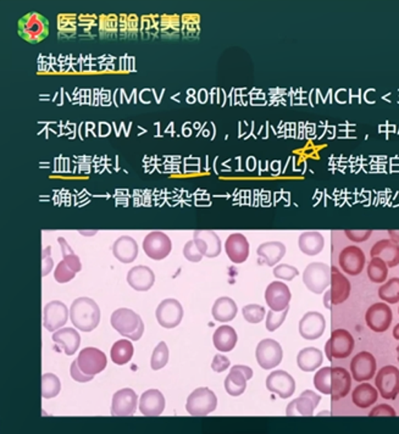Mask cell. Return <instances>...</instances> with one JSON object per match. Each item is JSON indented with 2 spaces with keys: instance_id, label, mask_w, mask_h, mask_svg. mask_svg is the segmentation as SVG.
<instances>
[{
  "instance_id": "obj_1",
  "label": "cell",
  "mask_w": 399,
  "mask_h": 434,
  "mask_svg": "<svg viewBox=\"0 0 399 434\" xmlns=\"http://www.w3.org/2000/svg\"><path fill=\"white\" fill-rule=\"evenodd\" d=\"M70 320L76 329L92 332L101 322V309L91 298H79L71 304Z\"/></svg>"
},
{
  "instance_id": "obj_2",
  "label": "cell",
  "mask_w": 399,
  "mask_h": 434,
  "mask_svg": "<svg viewBox=\"0 0 399 434\" xmlns=\"http://www.w3.org/2000/svg\"><path fill=\"white\" fill-rule=\"evenodd\" d=\"M112 329L130 340H139L144 333V323L139 313L131 309H117L110 318Z\"/></svg>"
},
{
  "instance_id": "obj_3",
  "label": "cell",
  "mask_w": 399,
  "mask_h": 434,
  "mask_svg": "<svg viewBox=\"0 0 399 434\" xmlns=\"http://www.w3.org/2000/svg\"><path fill=\"white\" fill-rule=\"evenodd\" d=\"M17 31L22 39L31 44L42 42L49 34V22L38 12H30L17 22Z\"/></svg>"
},
{
  "instance_id": "obj_4",
  "label": "cell",
  "mask_w": 399,
  "mask_h": 434,
  "mask_svg": "<svg viewBox=\"0 0 399 434\" xmlns=\"http://www.w3.org/2000/svg\"><path fill=\"white\" fill-rule=\"evenodd\" d=\"M216 406H218V397L213 391H210L205 386L197 388L190 394V397H187V413L194 417L208 416L209 413H214L216 410Z\"/></svg>"
},
{
  "instance_id": "obj_5",
  "label": "cell",
  "mask_w": 399,
  "mask_h": 434,
  "mask_svg": "<svg viewBox=\"0 0 399 434\" xmlns=\"http://www.w3.org/2000/svg\"><path fill=\"white\" fill-rule=\"evenodd\" d=\"M330 267L324 262H311L304 270V286L315 294L324 293L325 289L330 286Z\"/></svg>"
},
{
  "instance_id": "obj_6",
  "label": "cell",
  "mask_w": 399,
  "mask_h": 434,
  "mask_svg": "<svg viewBox=\"0 0 399 434\" xmlns=\"http://www.w3.org/2000/svg\"><path fill=\"white\" fill-rule=\"evenodd\" d=\"M375 384L380 395L386 400H394L399 394V370L396 366H385L378 371Z\"/></svg>"
},
{
  "instance_id": "obj_7",
  "label": "cell",
  "mask_w": 399,
  "mask_h": 434,
  "mask_svg": "<svg viewBox=\"0 0 399 434\" xmlns=\"http://www.w3.org/2000/svg\"><path fill=\"white\" fill-rule=\"evenodd\" d=\"M256 358L261 369L272 370L283 361V347L274 339H264L256 347Z\"/></svg>"
},
{
  "instance_id": "obj_8",
  "label": "cell",
  "mask_w": 399,
  "mask_h": 434,
  "mask_svg": "<svg viewBox=\"0 0 399 434\" xmlns=\"http://www.w3.org/2000/svg\"><path fill=\"white\" fill-rule=\"evenodd\" d=\"M77 364L81 370L88 376H96L107 369V355L101 350L90 347L80 351L77 356Z\"/></svg>"
},
{
  "instance_id": "obj_9",
  "label": "cell",
  "mask_w": 399,
  "mask_h": 434,
  "mask_svg": "<svg viewBox=\"0 0 399 434\" xmlns=\"http://www.w3.org/2000/svg\"><path fill=\"white\" fill-rule=\"evenodd\" d=\"M393 320V313L386 302H376L367 309L365 322L367 327L376 332L383 333L389 329Z\"/></svg>"
},
{
  "instance_id": "obj_10",
  "label": "cell",
  "mask_w": 399,
  "mask_h": 434,
  "mask_svg": "<svg viewBox=\"0 0 399 434\" xmlns=\"http://www.w3.org/2000/svg\"><path fill=\"white\" fill-rule=\"evenodd\" d=\"M156 320L161 327L171 329L177 327L183 318V307L176 299H165L160 302L155 313Z\"/></svg>"
},
{
  "instance_id": "obj_11",
  "label": "cell",
  "mask_w": 399,
  "mask_h": 434,
  "mask_svg": "<svg viewBox=\"0 0 399 434\" xmlns=\"http://www.w3.org/2000/svg\"><path fill=\"white\" fill-rule=\"evenodd\" d=\"M70 318V310L64 302H49L43 310V326L49 332L63 329Z\"/></svg>"
},
{
  "instance_id": "obj_12",
  "label": "cell",
  "mask_w": 399,
  "mask_h": 434,
  "mask_svg": "<svg viewBox=\"0 0 399 434\" xmlns=\"http://www.w3.org/2000/svg\"><path fill=\"white\" fill-rule=\"evenodd\" d=\"M143 249L144 253L147 254V256H150V259L159 261L169 256L172 249V243L167 234L155 231V232H150L144 238Z\"/></svg>"
},
{
  "instance_id": "obj_13",
  "label": "cell",
  "mask_w": 399,
  "mask_h": 434,
  "mask_svg": "<svg viewBox=\"0 0 399 434\" xmlns=\"http://www.w3.org/2000/svg\"><path fill=\"white\" fill-rule=\"evenodd\" d=\"M376 359L369 351H360L351 361V373L356 381H370L376 375Z\"/></svg>"
},
{
  "instance_id": "obj_14",
  "label": "cell",
  "mask_w": 399,
  "mask_h": 434,
  "mask_svg": "<svg viewBox=\"0 0 399 434\" xmlns=\"http://www.w3.org/2000/svg\"><path fill=\"white\" fill-rule=\"evenodd\" d=\"M266 388L281 399H287L296 392V381L286 371L276 370L266 378Z\"/></svg>"
},
{
  "instance_id": "obj_15",
  "label": "cell",
  "mask_w": 399,
  "mask_h": 434,
  "mask_svg": "<svg viewBox=\"0 0 399 434\" xmlns=\"http://www.w3.org/2000/svg\"><path fill=\"white\" fill-rule=\"evenodd\" d=\"M338 264L342 271L349 276H358L362 273L367 259L365 254L359 247L356 245H349L342 250L340 258H338Z\"/></svg>"
},
{
  "instance_id": "obj_16",
  "label": "cell",
  "mask_w": 399,
  "mask_h": 434,
  "mask_svg": "<svg viewBox=\"0 0 399 434\" xmlns=\"http://www.w3.org/2000/svg\"><path fill=\"white\" fill-rule=\"evenodd\" d=\"M321 397L319 394L307 389L304 392L300 393L297 399H294L293 402H289L286 409V415L292 417V416H313L315 409L318 408Z\"/></svg>"
},
{
  "instance_id": "obj_17",
  "label": "cell",
  "mask_w": 399,
  "mask_h": 434,
  "mask_svg": "<svg viewBox=\"0 0 399 434\" xmlns=\"http://www.w3.org/2000/svg\"><path fill=\"white\" fill-rule=\"evenodd\" d=\"M139 405V397L131 388H123L112 397V415L117 417L132 416Z\"/></svg>"
},
{
  "instance_id": "obj_18",
  "label": "cell",
  "mask_w": 399,
  "mask_h": 434,
  "mask_svg": "<svg viewBox=\"0 0 399 434\" xmlns=\"http://www.w3.org/2000/svg\"><path fill=\"white\" fill-rule=\"evenodd\" d=\"M291 298H292L291 291L283 282H272L266 288V304L272 310L277 311V313L283 311V310H286L287 307H289Z\"/></svg>"
},
{
  "instance_id": "obj_19",
  "label": "cell",
  "mask_w": 399,
  "mask_h": 434,
  "mask_svg": "<svg viewBox=\"0 0 399 434\" xmlns=\"http://www.w3.org/2000/svg\"><path fill=\"white\" fill-rule=\"evenodd\" d=\"M326 329V320L323 313L309 311L299 321V334L307 340L319 339Z\"/></svg>"
},
{
  "instance_id": "obj_20",
  "label": "cell",
  "mask_w": 399,
  "mask_h": 434,
  "mask_svg": "<svg viewBox=\"0 0 399 434\" xmlns=\"http://www.w3.org/2000/svg\"><path fill=\"white\" fill-rule=\"evenodd\" d=\"M331 345V355L334 359H346L353 353L356 342L347 329H335L329 339Z\"/></svg>"
},
{
  "instance_id": "obj_21",
  "label": "cell",
  "mask_w": 399,
  "mask_h": 434,
  "mask_svg": "<svg viewBox=\"0 0 399 434\" xmlns=\"http://www.w3.org/2000/svg\"><path fill=\"white\" fill-rule=\"evenodd\" d=\"M351 389V373L343 367L331 369V400L338 402L346 397Z\"/></svg>"
},
{
  "instance_id": "obj_22",
  "label": "cell",
  "mask_w": 399,
  "mask_h": 434,
  "mask_svg": "<svg viewBox=\"0 0 399 434\" xmlns=\"http://www.w3.org/2000/svg\"><path fill=\"white\" fill-rule=\"evenodd\" d=\"M165 397L158 389H150L139 399V411L147 417H156L165 410Z\"/></svg>"
},
{
  "instance_id": "obj_23",
  "label": "cell",
  "mask_w": 399,
  "mask_h": 434,
  "mask_svg": "<svg viewBox=\"0 0 399 434\" xmlns=\"http://www.w3.org/2000/svg\"><path fill=\"white\" fill-rule=\"evenodd\" d=\"M193 240L203 256L213 259L221 254L223 244L218 234L213 231H196L193 234Z\"/></svg>"
},
{
  "instance_id": "obj_24",
  "label": "cell",
  "mask_w": 399,
  "mask_h": 434,
  "mask_svg": "<svg viewBox=\"0 0 399 434\" xmlns=\"http://www.w3.org/2000/svg\"><path fill=\"white\" fill-rule=\"evenodd\" d=\"M331 272V302L332 305H340L351 296V282L337 267H332Z\"/></svg>"
},
{
  "instance_id": "obj_25",
  "label": "cell",
  "mask_w": 399,
  "mask_h": 434,
  "mask_svg": "<svg viewBox=\"0 0 399 434\" xmlns=\"http://www.w3.org/2000/svg\"><path fill=\"white\" fill-rule=\"evenodd\" d=\"M225 250L234 264H243L249 256V243L243 234H232L226 239Z\"/></svg>"
},
{
  "instance_id": "obj_26",
  "label": "cell",
  "mask_w": 399,
  "mask_h": 434,
  "mask_svg": "<svg viewBox=\"0 0 399 434\" xmlns=\"http://www.w3.org/2000/svg\"><path fill=\"white\" fill-rule=\"evenodd\" d=\"M155 275L147 266H136L128 271V286L137 291H150L154 286Z\"/></svg>"
},
{
  "instance_id": "obj_27",
  "label": "cell",
  "mask_w": 399,
  "mask_h": 434,
  "mask_svg": "<svg viewBox=\"0 0 399 434\" xmlns=\"http://www.w3.org/2000/svg\"><path fill=\"white\" fill-rule=\"evenodd\" d=\"M370 255L371 258H381L389 267H396L399 265V243L391 238L378 240L374 244Z\"/></svg>"
},
{
  "instance_id": "obj_28",
  "label": "cell",
  "mask_w": 399,
  "mask_h": 434,
  "mask_svg": "<svg viewBox=\"0 0 399 434\" xmlns=\"http://www.w3.org/2000/svg\"><path fill=\"white\" fill-rule=\"evenodd\" d=\"M112 254L120 262L131 264L139 256L137 242L130 236H123L112 244Z\"/></svg>"
},
{
  "instance_id": "obj_29",
  "label": "cell",
  "mask_w": 399,
  "mask_h": 434,
  "mask_svg": "<svg viewBox=\"0 0 399 434\" xmlns=\"http://www.w3.org/2000/svg\"><path fill=\"white\" fill-rule=\"evenodd\" d=\"M52 338H53L54 343H57L65 354L69 355V356L76 354L80 348L81 335L75 329H70V327L64 329L63 327V329L55 331Z\"/></svg>"
},
{
  "instance_id": "obj_30",
  "label": "cell",
  "mask_w": 399,
  "mask_h": 434,
  "mask_svg": "<svg viewBox=\"0 0 399 434\" xmlns=\"http://www.w3.org/2000/svg\"><path fill=\"white\" fill-rule=\"evenodd\" d=\"M238 342V335L234 327L224 324L220 326L213 335L214 347L221 353H229L234 349V347Z\"/></svg>"
},
{
  "instance_id": "obj_31",
  "label": "cell",
  "mask_w": 399,
  "mask_h": 434,
  "mask_svg": "<svg viewBox=\"0 0 399 434\" xmlns=\"http://www.w3.org/2000/svg\"><path fill=\"white\" fill-rule=\"evenodd\" d=\"M238 313V307L234 299L229 297L218 298L216 302H214L212 309V315L214 320L218 322H229L232 321Z\"/></svg>"
},
{
  "instance_id": "obj_32",
  "label": "cell",
  "mask_w": 399,
  "mask_h": 434,
  "mask_svg": "<svg viewBox=\"0 0 399 434\" xmlns=\"http://www.w3.org/2000/svg\"><path fill=\"white\" fill-rule=\"evenodd\" d=\"M378 388L371 386L370 383H360L351 393V402L360 409L370 408L378 402Z\"/></svg>"
},
{
  "instance_id": "obj_33",
  "label": "cell",
  "mask_w": 399,
  "mask_h": 434,
  "mask_svg": "<svg viewBox=\"0 0 399 434\" xmlns=\"http://www.w3.org/2000/svg\"><path fill=\"white\" fill-rule=\"evenodd\" d=\"M323 361H324L323 351L313 347L300 350L297 356V365L304 372L318 370L320 366L323 365Z\"/></svg>"
},
{
  "instance_id": "obj_34",
  "label": "cell",
  "mask_w": 399,
  "mask_h": 434,
  "mask_svg": "<svg viewBox=\"0 0 399 434\" xmlns=\"http://www.w3.org/2000/svg\"><path fill=\"white\" fill-rule=\"evenodd\" d=\"M299 249L303 254L315 256L320 254L325 247V239L323 234L315 231H309L300 234L298 239Z\"/></svg>"
},
{
  "instance_id": "obj_35",
  "label": "cell",
  "mask_w": 399,
  "mask_h": 434,
  "mask_svg": "<svg viewBox=\"0 0 399 434\" xmlns=\"http://www.w3.org/2000/svg\"><path fill=\"white\" fill-rule=\"evenodd\" d=\"M256 253L266 265L275 266L286 254V245L281 242H266L261 244Z\"/></svg>"
},
{
  "instance_id": "obj_36",
  "label": "cell",
  "mask_w": 399,
  "mask_h": 434,
  "mask_svg": "<svg viewBox=\"0 0 399 434\" xmlns=\"http://www.w3.org/2000/svg\"><path fill=\"white\" fill-rule=\"evenodd\" d=\"M249 381L245 373L236 365L231 369L225 380V389L231 397H240L247 389V382Z\"/></svg>"
},
{
  "instance_id": "obj_37",
  "label": "cell",
  "mask_w": 399,
  "mask_h": 434,
  "mask_svg": "<svg viewBox=\"0 0 399 434\" xmlns=\"http://www.w3.org/2000/svg\"><path fill=\"white\" fill-rule=\"evenodd\" d=\"M133 353H134L133 344L126 338L120 339V340H117L115 344L112 345L110 355H112V360L114 364L123 366L131 361L133 358Z\"/></svg>"
},
{
  "instance_id": "obj_38",
  "label": "cell",
  "mask_w": 399,
  "mask_h": 434,
  "mask_svg": "<svg viewBox=\"0 0 399 434\" xmlns=\"http://www.w3.org/2000/svg\"><path fill=\"white\" fill-rule=\"evenodd\" d=\"M389 276V266L381 258H371L367 265V277L374 283H383Z\"/></svg>"
},
{
  "instance_id": "obj_39",
  "label": "cell",
  "mask_w": 399,
  "mask_h": 434,
  "mask_svg": "<svg viewBox=\"0 0 399 434\" xmlns=\"http://www.w3.org/2000/svg\"><path fill=\"white\" fill-rule=\"evenodd\" d=\"M378 298L389 304L399 302V278L394 277L378 288Z\"/></svg>"
},
{
  "instance_id": "obj_40",
  "label": "cell",
  "mask_w": 399,
  "mask_h": 434,
  "mask_svg": "<svg viewBox=\"0 0 399 434\" xmlns=\"http://www.w3.org/2000/svg\"><path fill=\"white\" fill-rule=\"evenodd\" d=\"M61 391V383L58 376L54 373H44L42 376V397L52 399L58 395Z\"/></svg>"
},
{
  "instance_id": "obj_41",
  "label": "cell",
  "mask_w": 399,
  "mask_h": 434,
  "mask_svg": "<svg viewBox=\"0 0 399 434\" xmlns=\"http://www.w3.org/2000/svg\"><path fill=\"white\" fill-rule=\"evenodd\" d=\"M331 369L330 366H326L315 373V388L324 395H331Z\"/></svg>"
},
{
  "instance_id": "obj_42",
  "label": "cell",
  "mask_w": 399,
  "mask_h": 434,
  "mask_svg": "<svg viewBox=\"0 0 399 434\" xmlns=\"http://www.w3.org/2000/svg\"><path fill=\"white\" fill-rule=\"evenodd\" d=\"M169 362V348L165 342H160L158 347L155 348L150 359V366L154 371H159L164 369Z\"/></svg>"
},
{
  "instance_id": "obj_43",
  "label": "cell",
  "mask_w": 399,
  "mask_h": 434,
  "mask_svg": "<svg viewBox=\"0 0 399 434\" xmlns=\"http://www.w3.org/2000/svg\"><path fill=\"white\" fill-rule=\"evenodd\" d=\"M242 315L247 322L256 324V323H260L265 318V307L258 305V304H249L242 309Z\"/></svg>"
},
{
  "instance_id": "obj_44",
  "label": "cell",
  "mask_w": 399,
  "mask_h": 434,
  "mask_svg": "<svg viewBox=\"0 0 399 434\" xmlns=\"http://www.w3.org/2000/svg\"><path fill=\"white\" fill-rule=\"evenodd\" d=\"M59 244L61 247V253H63V258L65 261L69 264L70 267L76 272H80L82 270V264H81V260L77 255L74 253V250L71 249L69 243L65 240L64 238L58 239Z\"/></svg>"
},
{
  "instance_id": "obj_45",
  "label": "cell",
  "mask_w": 399,
  "mask_h": 434,
  "mask_svg": "<svg viewBox=\"0 0 399 434\" xmlns=\"http://www.w3.org/2000/svg\"><path fill=\"white\" fill-rule=\"evenodd\" d=\"M288 311H289V307L283 311H280V313L274 311L270 309V311L266 313V329L269 332H275L276 329H280L287 318Z\"/></svg>"
},
{
  "instance_id": "obj_46",
  "label": "cell",
  "mask_w": 399,
  "mask_h": 434,
  "mask_svg": "<svg viewBox=\"0 0 399 434\" xmlns=\"http://www.w3.org/2000/svg\"><path fill=\"white\" fill-rule=\"evenodd\" d=\"M180 21L175 15H164L160 20V32L164 37H170V34L178 32Z\"/></svg>"
},
{
  "instance_id": "obj_47",
  "label": "cell",
  "mask_w": 399,
  "mask_h": 434,
  "mask_svg": "<svg viewBox=\"0 0 399 434\" xmlns=\"http://www.w3.org/2000/svg\"><path fill=\"white\" fill-rule=\"evenodd\" d=\"M77 272L72 270L70 267L69 264L63 260L59 262L55 272H54V278L58 283H68V282L72 281L75 278V276Z\"/></svg>"
},
{
  "instance_id": "obj_48",
  "label": "cell",
  "mask_w": 399,
  "mask_h": 434,
  "mask_svg": "<svg viewBox=\"0 0 399 434\" xmlns=\"http://www.w3.org/2000/svg\"><path fill=\"white\" fill-rule=\"evenodd\" d=\"M298 275V269L294 266L287 265V264L275 266V269H274V276L278 280H283V281H292Z\"/></svg>"
},
{
  "instance_id": "obj_49",
  "label": "cell",
  "mask_w": 399,
  "mask_h": 434,
  "mask_svg": "<svg viewBox=\"0 0 399 434\" xmlns=\"http://www.w3.org/2000/svg\"><path fill=\"white\" fill-rule=\"evenodd\" d=\"M183 256L191 262H199L204 258L202 253L198 249L197 245L194 243V240L192 239L190 242H187L185 248H183Z\"/></svg>"
},
{
  "instance_id": "obj_50",
  "label": "cell",
  "mask_w": 399,
  "mask_h": 434,
  "mask_svg": "<svg viewBox=\"0 0 399 434\" xmlns=\"http://www.w3.org/2000/svg\"><path fill=\"white\" fill-rule=\"evenodd\" d=\"M347 236V238L354 242V243H362V242H367V239L371 237L373 231L371 229H360V231H351V229H347L345 232Z\"/></svg>"
},
{
  "instance_id": "obj_51",
  "label": "cell",
  "mask_w": 399,
  "mask_h": 434,
  "mask_svg": "<svg viewBox=\"0 0 399 434\" xmlns=\"http://www.w3.org/2000/svg\"><path fill=\"white\" fill-rule=\"evenodd\" d=\"M397 413L394 411V409L387 404H381L378 405L376 408H374L369 413V417H380V416H387V417H394Z\"/></svg>"
},
{
  "instance_id": "obj_52",
  "label": "cell",
  "mask_w": 399,
  "mask_h": 434,
  "mask_svg": "<svg viewBox=\"0 0 399 434\" xmlns=\"http://www.w3.org/2000/svg\"><path fill=\"white\" fill-rule=\"evenodd\" d=\"M229 365H231V362H229V358H226L223 354H218L214 356L212 369H213L214 372L221 373V372L227 370Z\"/></svg>"
},
{
  "instance_id": "obj_53",
  "label": "cell",
  "mask_w": 399,
  "mask_h": 434,
  "mask_svg": "<svg viewBox=\"0 0 399 434\" xmlns=\"http://www.w3.org/2000/svg\"><path fill=\"white\" fill-rule=\"evenodd\" d=\"M70 373H71V377H72L76 382H80V383H85V382L92 381L93 377H94L88 376V375H85L83 371L81 370L80 367H79V364H77V359L71 364Z\"/></svg>"
},
{
  "instance_id": "obj_54",
  "label": "cell",
  "mask_w": 399,
  "mask_h": 434,
  "mask_svg": "<svg viewBox=\"0 0 399 434\" xmlns=\"http://www.w3.org/2000/svg\"><path fill=\"white\" fill-rule=\"evenodd\" d=\"M50 247L48 248H45L44 251H43V262H42V276L43 277H45V276L48 275L50 271L53 270V259L50 258Z\"/></svg>"
},
{
  "instance_id": "obj_55",
  "label": "cell",
  "mask_w": 399,
  "mask_h": 434,
  "mask_svg": "<svg viewBox=\"0 0 399 434\" xmlns=\"http://www.w3.org/2000/svg\"><path fill=\"white\" fill-rule=\"evenodd\" d=\"M324 305L326 309H331L332 302H331V293L330 291H326L324 296Z\"/></svg>"
},
{
  "instance_id": "obj_56",
  "label": "cell",
  "mask_w": 399,
  "mask_h": 434,
  "mask_svg": "<svg viewBox=\"0 0 399 434\" xmlns=\"http://www.w3.org/2000/svg\"><path fill=\"white\" fill-rule=\"evenodd\" d=\"M389 236L391 237L392 240L399 243V229H396V231H394V229H391V231H389Z\"/></svg>"
},
{
  "instance_id": "obj_57",
  "label": "cell",
  "mask_w": 399,
  "mask_h": 434,
  "mask_svg": "<svg viewBox=\"0 0 399 434\" xmlns=\"http://www.w3.org/2000/svg\"><path fill=\"white\" fill-rule=\"evenodd\" d=\"M325 354H326V358L329 359V361H332L334 358H332V355H331V345L329 340L326 342V345H325Z\"/></svg>"
},
{
  "instance_id": "obj_58",
  "label": "cell",
  "mask_w": 399,
  "mask_h": 434,
  "mask_svg": "<svg viewBox=\"0 0 399 434\" xmlns=\"http://www.w3.org/2000/svg\"><path fill=\"white\" fill-rule=\"evenodd\" d=\"M393 338L399 340V323L396 324V327L393 329Z\"/></svg>"
},
{
  "instance_id": "obj_59",
  "label": "cell",
  "mask_w": 399,
  "mask_h": 434,
  "mask_svg": "<svg viewBox=\"0 0 399 434\" xmlns=\"http://www.w3.org/2000/svg\"><path fill=\"white\" fill-rule=\"evenodd\" d=\"M397 356H398V361H399V345L398 347H397Z\"/></svg>"
},
{
  "instance_id": "obj_60",
  "label": "cell",
  "mask_w": 399,
  "mask_h": 434,
  "mask_svg": "<svg viewBox=\"0 0 399 434\" xmlns=\"http://www.w3.org/2000/svg\"><path fill=\"white\" fill-rule=\"evenodd\" d=\"M398 313H399V307H398Z\"/></svg>"
}]
</instances>
